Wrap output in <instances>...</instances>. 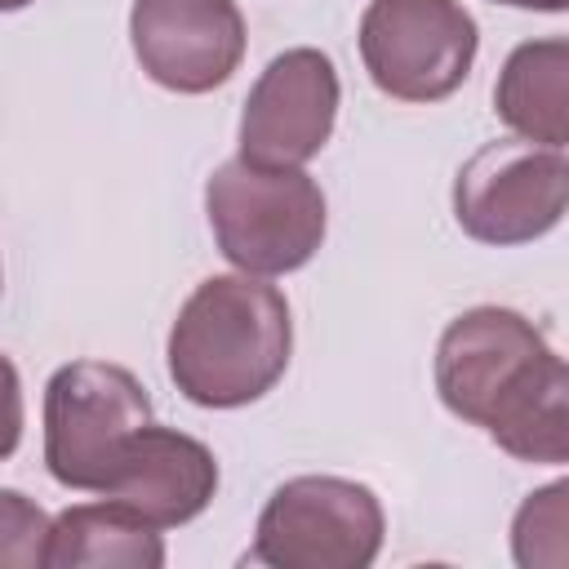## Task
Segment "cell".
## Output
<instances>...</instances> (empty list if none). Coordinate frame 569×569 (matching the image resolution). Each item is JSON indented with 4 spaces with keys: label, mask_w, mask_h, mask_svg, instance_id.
<instances>
[{
    "label": "cell",
    "mask_w": 569,
    "mask_h": 569,
    "mask_svg": "<svg viewBox=\"0 0 569 569\" xmlns=\"http://www.w3.org/2000/svg\"><path fill=\"white\" fill-rule=\"evenodd\" d=\"M293 320L267 276H209L178 307L169 329V378L200 409H240L262 400L289 369Z\"/></svg>",
    "instance_id": "obj_1"
},
{
    "label": "cell",
    "mask_w": 569,
    "mask_h": 569,
    "mask_svg": "<svg viewBox=\"0 0 569 569\" xmlns=\"http://www.w3.org/2000/svg\"><path fill=\"white\" fill-rule=\"evenodd\" d=\"M204 213L218 253L249 276H289L307 267L329 227V204L311 173L253 164L244 156L209 173Z\"/></svg>",
    "instance_id": "obj_2"
},
{
    "label": "cell",
    "mask_w": 569,
    "mask_h": 569,
    "mask_svg": "<svg viewBox=\"0 0 569 569\" xmlns=\"http://www.w3.org/2000/svg\"><path fill=\"white\" fill-rule=\"evenodd\" d=\"M147 422L151 396L124 365L71 360L44 382V467L62 489L102 493Z\"/></svg>",
    "instance_id": "obj_3"
},
{
    "label": "cell",
    "mask_w": 569,
    "mask_h": 569,
    "mask_svg": "<svg viewBox=\"0 0 569 569\" xmlns=\"http://www.w3.org/2000/svg\"><path fill=\"white\" fill-rule=\"evenodd\" d=\"M387 516L369 485L347 476L284 480L253 529V560L271 569H369L382 551Z\"/></svg>",
    "instance_id": "obj_4"
},
{
    "label": "cell",
    "mask_w": 569,
    "mask_h": 569,
    "mask_svg": "<svg viewBox=\"0 0 569 569\" xmlns=\"http://www.w3.org/2000/svg\"><path fill=\"white\" fill-rule=\"evenodd\" d=\"M480 27L462 0H369L360 62L396 102H440L471 76Z\"/></svg>",
    "instance_id": "obj_5"
},
{
    "label": "cell",
    "mask_w": 569,
    "mask_h": 569,
    "mask_svg": "<svg viewBox=\"0 0 569 569\" xmlns=\"http://www.w3.org/2000/svg\"><path fill=\"white\" fill-rule=\"evenodd\" d=\"M569 213V156L529 138L471 151L453 178L458 227L493 249L529 244Z\"/></svg>",
    "instance_id": "obj_6"
},
{
    "label": "cell",
    "mask_w": 569,
    "mask_h": 569,
    "mask_svg": "<svg viewBox=\"0 0 569 569\" xmlns=\"http://www.w3.org/2000/svg\"><path fill=\"white\" fill-rule=\"evenodd\" d=\"M338 71L329 53L298 44L276 53L253 80L240 111V156L253 164L302 169L325 151L338 120Z\"/></svg>",
    "instance_id": "obj_7"
},
{
    "label": "cell",
    "mask_w": 569,
    "mask_h": 569,
    "mask_svg": "<svg viewBox=\"0 0 569 569\" xmlns=\"http://www.w3.org/2000/svg\"><path fill=\"white\" fill-rule=\"evenodd\" d=\"M129 40L138 67L169 93H209L244 58L236 0H133Z\"/></svg>",
    "instance_id": "obj_8"
},
{
    "label": "cell",
    "mask_w": 569,
    "mask_h": 569,
    "mask_svg": "<svg viewBox=\"0 0 569 569\" xmlns=\"http://www.w3.org/2000/svg\"><path fill=\"white\" fill-rule=\"evenodd\" d=\"M213 493H218V458L209 453V445L160 422L133 431L116 476L102 489V498H116L156 529L196 520L213 502Z\"/></svg>",
    "instance_id": "obj_9"
},
{
    "label": "cell",
    "mask_w": 569,
    "mask_h": 569,
    "mask_svg": "<svg viewBox=\"0 0 569 569\" xmlns=\"http://www.w3.org/2000/svg\"><path fill=\"white\" fill-rule=\"evenodd\" d=\"M542 347L547 338L538 325L511 307H471L453 316L436 342V391L445 409L480 427L498 387Z\"/></svg>",
    "instance_id": "obj_10"
},
{
    "label": "cell",
    "mask_w": 569,
    "mask_h": 569,
    "mask_svg": "<svg viewBox=\"0 0 569 569\" xmlns=\"http://www.w3.org/2000/svg\"><path fill=\"white\" fill-rule=\"evenodd\" d=\"M480 431L516 462H569V360L551 347L533 351L489 400Z\"/></svg>",
    "instance_id": "obj_11"
},
{
    "label": "cell",
    "mask_w": 569,
    "mask_h": 569,
    "mask_svg": "<svg viewBox=\"0 0 569 569\" xmlns=\"http://www.w3.org/2000/svg\"><path fill=\"white\" fill-rule=\"evenodd\" d=\"M493 111L516 138L569 147V36L516 44L498 71Z\"/></svg>",
    "instance_id": "obj_12"
},
{
    "label": "cell",
    "mask_w": 569,
    "mask_h": 569,
    "mask_svg": "<svg viewBox=\"0 0 569 569\" xmlns=\"http://www.w3.org/2000/svg\"><path fill=\"white\" fill-rule=\"evenodd\" d=\"M160 529L120 507L116 498L76 502L53 516L44 569H160Z\"/></svg>",
    "instance_id": "obj_13"
},
{
    "label": "cell",
    "mask_w": 569,
    "mask_h": 569,
    "mask_svg": "<svg viewBox=\"0 0 569 569\" xmlns=\"http://www.w3.org/2000/svg\"><path fill=\"white\" fill-rule=\"evenodd\" d=\"M511 560L520 569H569V480H551L516 507Z\"/></svg>",
    "instance_id": "obj_14"
},
{
    "label": "cell",
    "mask_w": 569,
    "mask_h": 569,
    "mask_svg": "<svg viewBox=\"0 0 569 569\" xmlns=\"http://www.w3.org/2000/svg\"><path fill=\"white\" fill-rule=\"evenodd\" d=\"M49 516L31 507L18 489L0 493V565L31 569L44 565V542H49Z\"/></svg>",
    "instance_id": "obj_15"
},
{
    "label": "cell",
    "mask_w": 569,
    "mask_h": 569,
    "mask_svg": "<svg viewBox=\"0 0 569 569\" xmlns=\"http://www.w3.org/2000/svg\"><path fill=\"white\" fill-rule=\"evenodd\" d=\"M493 4H507V9H533V13H565L569 0H493Z\"/></svg>",
    "instance_id": "obj_16"
},
{
    "label": "cell",
    "mask_w": 569,
    "mask_h": 569,
    "mask_svg": "<svg viewBox=\"0 0 569 569\" xmlns=\"http://www.w3.org/2000/svg\"><path fill=\"white\" fill-rule=\"evenodd\" d=\"M0 4H4V9H22L27 0H0Z\"/></svg>",
    "instance_id": "obj_17"
}]
</instances>
